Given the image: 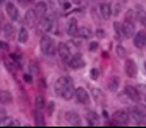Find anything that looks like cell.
I'll return each instance as SVG.
<instances>
[{
	"instance_id": "obj_7",
	"label": "cell",
	"mask_w": 146,
	"mask_h": 128,
	"mask_svg": "<svg viewBox=\"0 0 146 128\" xmlns=\"http://www.w3.org/2000/svg\"><path fill=\"white\" fill-rule=\"evenodd\" d=\"M68 63L72 69H81V67L85 66V61L83 59V57L80 55V54H76V55L70 57Z\"/></svg>"
},
{
	"instance_id": "obj_10",
	"label": "cell",
	"mask_w": 146,
	"mask_h": 128,
	"mask_svg": "<svg viewBox=\"0 0 146 128\" xmlns=\"http://www.w3.org/2000/svg\"><path fill=\"white\" fill-rule=\"evenodd\" d=\"M135 34V27L133 23H129V22H126L122 24V35L125 36V38H131V36H134Z\"/></svg>"
},
{
	"instance_id": "obj_22",
	"label": "cell",
	"mask_w": 146,
	"mask_h": 128,
	"mask_svg": "<svg viewBox=\"0 0 146 128\" xmlns=\"http://www.w3.org/2000/svg\"><path fill=\"white\" fill-rule=\"evenodd\" d=\"M119 84H120V80L118 76H112L111 78L108 80V84H107V86L111 92H115L118 88H119Z\"/></svg>"
},
{
	"instance_id": "obj_37",
	"label": "cell",
	"mask_w": 146,
	"mask_h": 128,
	"mask_svg": "<svg viewBox=\"0 0 146 128\" xmlns=\"http://www.w3.org/2000/svg\"><path fill=\"white\" fill-rule=\"evenodd\" d=\"M7 125H10V127H15V125H21V123H19V121H16V120H12V121H10V123H7Z\"/></svg>"
},
{
	"instance_id": "obj_4",
	"label": "cell",
	"mask_w": 146,
	"mask_h": 128,
	"mask_svg": "<svg viewBox=\"0 0 146 128\" xmlns=\"http://www.w3.org/2000/svg\"><path fill=\"white\" fill-rule=\"evenodd\" d=\"M65 120H66L70 125H76V127H80V125L83 124L80 115L76 113L74 111H68V112L65 113Z\"/></svg>"
},
{
	"instance_id": "obj_24",
	"label": "cell",
	"mask_w": 146,
	"mask_h": 128,
	"mask_svg": "<svg viewBox=\"0 0 146 128\" xmlns=\"http://www.w3.org/2000/svg\"><path fill=\"white\" fill-rule=\"evenodd\" d=\"M18 41L21 43H26L29 41V31H27L26 27H22L19 32H18Z\"/></svg>"
},
{
	"instance_id": "obj_29",
	"label": "cell",
	"mask_w": 146,
	"mask_h": 128,
	"mask_svg": "<svg viewBox=\"0 0 146 128\" xmlns=\"http://www.w3.org/2000/svg\"><path fill=\"white\" fill-rule=\"evenodd\" d=\"M45 97H42V96H36L35 98V108H38V109H43L45 108Z\"/></svg>"
},
{
	"instance_id": "obj_38",
	"label": "cell",
	"mask_w": 146,
	"mask_h": 128,
	"mask_svg": "<svg viewBox=\"0 0 146 128\" xmlns=\"http://www.w3.org/2000/svg\"><path fill=\"white\" fill-rule=\"evenodd\" d=\"M18 3H19L22 7H26V5L30 3V0H18Z\"/></svg>"
},
{
	"instance_id": "obj_23",
	"label": "cell",
	"mask_w": 146,
	"mask_h": 128,
	"mask_svg": "<svg viewBox=\"0 0 146 128\" xmlns=\"http://www.w3.org/2000/svg\"><path fill=\"white\" fill-rule=\"evenodd\" d=\"M12 102V94L8 90H0V104H11Z\"/></svg>"
},
{
	"instance_id": "obj_13",
	"label": "cell",
	"mask_w": 146,
	"mask_h": 128,
	"mask_svg": "<svg viewBox=\"0 0 146 128\" xmlns=\"http://www.w3.org/2000/svg\"><path fill=\"white\" fill-rule=\"evenodd\" d=\"M145 42H146V34L143 31H139V32L134 34V45H135V47H138V49L145 47Z\"/></svg>"
},
{
	"instance_id": "obj_19",
	"label": "cell",
	"mask_w": 146,
	"mask_h": 128,
	"mask_svg": "<svg viewBox=\"0 0 146 128\" xmlns=\"http://www.w3.org/2000/svg\"><path fill=\"white\" fill-rule=\"evenodd\" d=\"M85 117H87V121H88L89 125H98L99 124V116L94 111H88L85 113Z\"/></svg>"
},
{
	"instance_id": "obj_31",
	"label": "cell",
	"mask_w": 146,
	"mask_h": 128,
	"mask_svg": "<svg viewBox=\"0 0 146 128\" xmlns=\"http://www.w3.org/2000/svg\"><path fill=\"white\" fill-rule=\"evenodd\" d=\"M131 116H133V119H134V121H135L138 125H145V119L141 117V116H138L137 113H134L133 111H131Z\"/></svg>"
},
{
	"instance_id": "obj_28",
	"label": "cell",
	"mask_w": 146,
	"mask_h": 128,
	"mask_svg": "<svg viewBox=\"0 0 146 128\" xmlns=\"http://www.w3.org/2000/svg\"><path fill=\"white\" fill-rule=\"evenodd\" d=\"M29 69H30V73L34 74V76H36V74L39 73V67H38V63H36L35 61H30V63H29Z\"/></svg>"
},
{
	"instance_id": "obj_34",
	"label": "cell",
	"mask_w": 146,
	"mask_h": 128,
	"mask_svg": "<svg viewBox=\"0 0 146 128\" xmlns=\"http://www.w3.org/2000/svg\"><path fill=\"white\" fill-rule=\"evenodd\" d=\"M89 74H91V78H92V80H98L99 76H100V72L98 70V69H92Z\"/></svg>"
},
{
	"instance_id": "obj_8",
	"label": "cell",
	"mask_w": 146,
	"mask_h": 128,
	"mask_svg": "<svg viewBox=\"0 0 146 128\" xmlns=\"http://www.w3.org/2000/svg\"><path fill=\"white\" fill-rule=\"evenodd\" d=\"M5 12H7V15L10 16L11 20H18L19 19V11L16 8V5L14 3H7L5 4Z\"/></svg>"
},
{
	"instance_id": "obj_17",
	"label": "cell",
	"mask_w": 146,
	"mask_h": 128,
	"mask_svg": "<svg viewBox=\"0 0 146 128\" xmlns=\"http://www.w3.org/2000/svg\"><path fill=\"white\" fill-rule=\"evenodd\" d=\"M77 31H78V26H77V20L72 18L68 22V27H66V32L68 35L70 36H76L77 35Z\"/></svg>"
},
{
	"instance_id": "obj_39",
	"label": "cell",
	"mask_w": 146,
	"mask_h": 128,
	"mask_svg": "<svg viewBox=\"0 0 146 128\" xmlns=\"http://www.w3.org/2000/svg\"><path fill=\"white\" fill-rule=\"evenodd\" d=\"M96 35L99 36V38H104V30H98L96 31Z\"/></svg>"
},
{
	"instance_id": "obj_40",
	"label": "cell",
	"mask_w": 146,
	"mask_h": 128,
	"mask_svg": "<svg viewBox=\"0 0 146 128\" xmlns=\"http://www.w3.org/2000/svg\"><path fill=\"white\" fill-rule=\"evenodd\" d=\"M23 78H25V81L29 82V84L33 81V78H31V76H30V74H25V76H23Z\"/></svg>"
},
{
	"instance_id": "obj_6",
	"label": "cell",
	"mask_w": 146,
	"mask_h": 128,
	"mask_svg": "<svg viewBox=\"0 0 146 128\" xmlns=\"http://www.w3.org/2000/svg\"><path fill=\"white\" fill-rule=\"evenodd\" d=\"M129 120H130V117L125 111H118L114 113V121L116 125H127Z\"/></svg>"
},
{
	"instance_id": "obj_44",
	"label": "cell",
	"mask_w": 146,
	"mask_h": 128,
	"mask_svg": "<svg viewBox=\"0 0 146 128\" xmlns=\"http://www.w3.org/2000/svg\"><path fill=\"white\" fill-rule=\"evenodd\" d=\"M73 1H74V3H80V0H73Z\"/></svg>"
},
{
	"instance_id": "obj_15",
	"label": "cell",
	"mask_w": 146,
	"mask_h": 128,
	"mask_svg": "<svg viewBox=\"0 0 146 128\" xmlns=\"http://www.w3.org/2000/svg\"><path fill=\"white\" fill-rule=\"evenodd\" d=\"M42 20L41 23H39V31H42V32H49V31L52 30L53 27V20L50 19V18H41Z\"/></svg>"
},
{
	"instance_id": "obj_3",
	"label": "cell",
	"mask_w": 146,
	"mask_h": 128,
	"mask_svg": "<svg viewBox=\"0 0 146 128\" xmlns=\"http://www.w3.org/2000/svg\"><path fill=\"white\" fill-rule=\"evenodd\" d=\"M125 72L127 74V77L130 78H135L137 77V73H138V67H137V63L134 59L131 58H127L125 62Z\"/></svg>"
},
{
	"instance_id": "obj_20",
	"label": "cell",
	"mask_w": 146,
	"mask_h": 128,
	"mask_svg": "<svg viewBox=\"0 0 146 128\" xmlns=\"http://www.w3.org/2000/svg\"><path fill=\"white\" fill-rule=\"evenodd\" d=\"M34 120H35V125L38 127H43L45 125V119H43V113H42L41 109H38L35 108V111H34Z\"/></svg>"
},
{
	"instance_id": "obj_46",
	"label": "cell",
	"mask_w": 146,
	"mask_h": 128,
	"mask_svg": "<svg viewBox=\"0 0 146 128\" xmlns=\"http://www.w3.org/2000/svg\"><path fill=\"white\" fill-rule=\"evenodd\" d=\"M145 46H146V42H145Z\"/></svg>"
},
{
	"instance_id": "obj_14",
	"label": "cell",
	"mask_w": 146,
	"mask_h": 128,
	"mask_svg": "<svg viewBox=\"0 0 146 128\" xmlns=\"http://www.w3.org/2000/svg\"><path fill=\"white\" fill-rule=\"evenodd\" d=\"M46 11H47V5L45 1H38L35 4L34 12H35V15L38 19H39V18H43V16L46 15Z\"/></svg>"
},
{
	"instance_id": "obj_30",
	"label": "cell",
	"mask_w": 146,
	"mask_h": 128,
	"mask_svg": "<svg viewBox=\"0 0 146 128\" xmlns=\"http://www.w3.org/2000/svg\"><path fill=\"white\" fill-rule=\"evenodd\" d=\"M114 30H115V36H116V39H120L122 38V26L119 24V22H115L114 23Z\"/></svg>"
},
{
	"instance_id": "obj_47",
	"label": "cell",
	"mask_w": 146,
	"mask_h": 128,
	"mask_svg": "<svg viewBox=\"0 0 146 128\" xmlns=\"http://www.w3.org/2000/svg\"><path fill=\"white\" fill-rule=\"evenodd\" d=\"M91 1H94V0H91Z\"/></svg>"
},
{
	"instance_id": "obj_18",
	"label": "cell",
	"mask_w": 146,
	"mask_h": 128,
	"mask_svg": "<svg viewBox=\"0 0 146 128\" xmlns=\"http://www.w3.org/2000/svg\"><path fill=\"white\" fill-rule=\"evenodd\" d=\"M100 14H102V18L106 19V20H108L111 15H112V8H111V5L104 3V4L100 5Z\"/></svg>"
},
{
	"instance_id": "obj_32",
	"label": "cell",
	"mask_w": 146,
	"mask_h": 128,
	"mask_svg": "<svg viewBox=\"0 0 146 128\" xmlns=\"http://www.w3.org/2000/svg\"><path fill=\"white\" fill-rule=\"evenodd\" d=\"M116 54H118V57L119 58H125L126 55H127V51H126V49L123 46H116Z\"/></svg>"
},
{
	"instance_id": "obj_2",
	"label": "cell",
	"mask_w": 146,
	"mask_h": 128,
	"mask_svg": "<svg viewBox=\"0 0 146 128\" xmlns=\"http://www.w3.org/2000/svg\"><path fill=\"white\" fill-rule=\"evenodd\" d=\"M73 96H74V85H73V81L70 77H65V85L62 88V92H61V96L64 100H72Z\"/></svg>"
},
{
	"instance_id": "obj_25",
	"label": "cell",
	"mask_w": 146,
	"mask_h": 128,
	"mask_svg": "<svg viewBox=\"0 0 146 128\" xmlns=\"http://www.w3.org/2000/svg\"><path fill=\"white\" fill-rule=\"evenodd\" d=\"M77 35L84 38V39H89V38L92 36V31H91L89 27H81V28H78Z\"/></svg>"
},
{
	"instance_id": "obj_9",
	"label": "cell",
	"mask_w": 146,
	"mask_h": 128,
	"mask_svg": "<svg viewBox=\"0 0 146 128\" xmlns=\"http://www.w3.org/2000/svg\"><path fill=\"white\" fill-rule=\"evenodd\" d=\"M126 94L129 96V98H130L131 101H135L138 102L139 100H141V94H139V92H138V89H137L135 86H131V85H127L125 89Z\"/></svg>"
},
{
	"instance_id": "obj_11",
	"label": "cell",
	"mask_w": 146,
	"mask_h": 128,
	"mask_svg": "<svg viewBox=\"0 0 146 128\" xmlns=\"http://www.w3.org/2000/svg\"><path fill=\"white\" fill-rule=\"evenodd\" d=\"M58 54H60L62 61H65V62L69 61V58H70V50H69V46L66 43H60L58 45Z\"/></svg>"
},
{
	"instance_id": "obj_16",
	"label": "cell",
	"mask_w": 146,
	"mask_h": 128,
	"mask_svg": "<svg viewBox=\"0 0 146 128\" xmlns=\"http://www.w3.org/2000/svg\"><path fill=\"white\" fill-rule=\"evenodd\" d=\"M92 97L95 98L96 104H99V105H104L106 96H104V93L102 92L100 89H96V88H94V89H92Z\"/></svg>"
},
{
	"instance_id": "obj_33",
	"label": "cell",
	"mask_w": 146,
	"mask_h": 128,
	"mask_svg": "<svg viewBox=\"0 0 146 128\" xmlns=\"http://www.w3.org/2000/svg\"><path fill=\"white\" fill-rule=\"evenodd\" d=\"M54 108H56V104H54V101H50L49 104H47V115L49 116H52L53 112H54Z\"/></svg>"
},
{
	"instance_id": "obj_42",
	"label": "cell",
	"mask_w": 146,
	"mask_h": 128,
	"mask_svg": "<svg viewBox=\"0 0 146 128\" xmlns=\"http://www.w3.org/2000/svg\"><path fill=\"white\" fill-rule=\"evenodd\" d=\"M5 49H7V45H5V43H3V42H0V51L5 50Z\"/></svg>"
},
{
	"instance_id": "obj_12",
	"label": "cell",
	"mask_w": 146,
	"mask_h": 128,
	"mask_svg": "<svg viewBox=\"0 0 146 128\" xmlns=\"http://www.w3.org/2000/svg\"><path fill=\"white\" fill-rule=\"evenodd\" d=\"M36 15L35 12H34V10H29L26 12V15H25V24L27 26V27H34L36 23Z\"/></svg>"
},
{
	"instance_id": "obj_36",
	"label": "cell",
	"mask_w": 146,
	"mask_h": 128,
	"mask_svg": "<svg viewBox=\"0 0 146 128\" xmlns=\"http://www.w3.org/2000/svg\"><path fill=\"white\" fill-rule=\"evenodd\" d=\"M98 47H99V43H98V42H92V43L89 45V50L95 51V50H98Z\"/></svg>"
},
{
	"instance_id": "obj_5",
	"label": "cell",
	"mask_w": 146,
	"mask_h": 128,
	"mask_svg": "<svg viewBox=\"0 0 146 128\" xmlns=\"http://www.w3.org/2000/svg\"><path fill=\"white\" fill-rule=\"evenodd\" d=\"M74 96H76V100H77L80 104H87V105L89 104V94L84 88L74 89Z\"/></svg>"
},
{
	"instance_id": "obj_41",
	"label": "cell",
	"mask_w": 146,
	"mask_h": 128,
	"mask_svg": "<svg viewBox=\"0 0 146 128\" xmlns=\"http://www.w3.org/2000/svg\"><path fill=\"white\" fill-rule=\"evenodd\" d=\"M3 26H4V18H3V14L0 12V31L3 28Z\"/></svg>"
},
{
	"instance_id": "obj_27",
	"label": "cell",
	"mask_w": 146,
	"mask_h": 128,
	"mask_svg": "<svg viewBox=\"0 0 146 128\" xmlns=\"http://www.w3.org/2000/svg\"><path fill=\"white\" fill-rule=\"evenodd\" d=\"M137 20L139 22L143 27H146V12H145V10H139L137 12Z\"/></svg>"
},
{
	"instance_id": "obj_45",
	"label": "cell",
	"mask_w": 146,
	"mask_h": 128,
	"mask_svg": "<svg viewBox=\"0 0 146 128\" xmlns=\"http://www.w3.org/2000/svg\"><path fill=\"white\" fill-rule=\"evenodd\" d=\"M145 72H146V63H145Z\"/></svg>"
},
{
	"instance_id": "obj_26",
	"label": "cell",
	"mask_w": 146,
	"mask_h": 128,
	"mask_svg": "<svg viewBox=\"0 0 146 128\" xmlns=\"http://www.w3.org/2000/svg\"><path fill=\"white\" fill-rule=\"evenodd\" d=\"M133 112L137 113L138 116H141V117L146 119V105H142V104H138L135 107L133 108Z\"/></svg>"
},
{
	"instance_id": "obj_21",
	"label": "cell",
	"mask_w": 146,
	"mask_h": 128,
	"mask_svg": "<svg viewBox=\"0 0 146 128\" xmlns=\"http://www.w3.org/2000/svg\"><path fill=\"white\" fill-rule=\"evenodd\" d=\"M3 32H4V36L7 39H12L15 35V27L11 23H7V24L3 26Z\"/></svg>"
},
{
	"instance_id": "obj_1",
	"label": "cell",
	"mask_w": 146,
	"mask_h": 128,
	"mask_svg": "<svg viewBox=\"0 0 146 128\" xmlns=\"http://www.w3.org/2000/svg\"><path fill=\"white\" fill-rule=\"evenodd\" d=\"M41 51L43 55H53L54 54V50H56V43L53 41L52 36L49 35H43L41 38Z\"/></svg>"
},
{
	"instance_id": "obj_35",
	"label": "cell",
	"mask_w": 146,
	"mask_h": 128,
	"mask_svg": "<svg viewBox=\"0 0 146 128\" xmlns=\"http://www.w3.org/2000/svg\"><path fill=\"white\" fill-rule=\"evenodd\" d=\"M5 117H7V111L4 108H0V124L3 123V120H5Z\"/></svg>"
},
{
	"instance_id": "obj_43",
	"label": "cell",
	"mask_w": 146,
	"mask_h": 128,
	"mask_svg": "<svg viewBox=\"0 0 146 128\" xmlns=\"http://www.w3.org/2000/svg\"><path fill=\"white\" fill-rule=\"evenodd\" d=\"M64 8H69V3H65V4H64Z\"/></svg>"
}]
</instances>
